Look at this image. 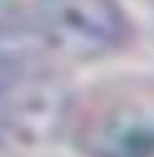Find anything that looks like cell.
I'll use <instances>...</instances> for the list:
<instances>
[{
    "label": "cell",
    "mask_w": 154,
    "mask_h": 157,
    "mask_svg": "<svg viewBox=\"0 0 154 157\" xmlns=\"http://www.w3.org/2000/svg\"><path fill=\"white\" fill-rule=\"evenodd\" d=\"M73 140L86 157H154V81L129 78L94 91L76 112Z\"/></svg>",
    "instance_id": "obj_1"
},
{
    "label": "cell",
    "mask_w": 154,
    "mask_h": 157,
    "mask_svg": "<svg viewBox=\"0 0 154 157\" xmlns=\"http://www.w3.org/2000/svg\"><path fill=\"white\" fill-rule=\"evenodd\" d=\"M38 25L48 46L68 53L121 48L131 31L116 0H43Z\"/></svg>",
    "instance_id": "obj_2"
}]
</instances>
